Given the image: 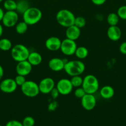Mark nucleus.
<instances>
[{
	"mask_svg": "<svg viewBox=\"0 0 126 126\" xmlns=\"http://www.w3.org/2000/svg\"><path fill=\"white\" fill-rule=\"evenodd\" d=\"M19 21V14L16 11H6L4 12L2 23L4 27L11 28L16 25Z\"/></svg>",
	"mask_w": 126,
	"mask_h": 126,
	"instance_id": "8",
	"label": "nucleus"
},
{
	"mask_svg": "<svg viewBox=\"0 0 126 126\" xmlns=\"http://www.w3.org/2000/svg\"><path fill=\"white\" fill-rule=\"evenodd\" d=\"M12 44L11 40L7 38H2L0 39V50L2 51H8L11 50Z\"/></svg>",
	"mask_w": 126,
	"mask_h": 126,
	"instance_id": "22",
	"label": "nucleus"
},
{
	"mask_svg": "<svg viewBox=\"0 0 126 126\" xmlns=\"http://www.w3.org/2000/svg\"><path fill=\"white\" fill-rule=\"evenodd\" d=\"M28 25L24 22H19L16 25V32L19 34H23L25 33L28 30Z\"/></svg>",
	"mask_w": 126,
	"mask_h": 126,
	"instance_id": "24",
	"label": "nucleus"
},
{
	"mask_svg": "<svg viewBox=\"0 0 126 126\" xmlns=\"http://www.w3.org/2000/svg\"><path fill=\"white\" fill-rule=\"evenodd\" d=\"M29 7V2L27 0H19L17 2V8L16 11L18 14H23Z\"/></svg>",
	"mask_w": 126,
	"mask_h": 126,
	"instance_id": "20",
	"label": "nucleus"
},
{
	"mask_svg": "<svg viewBox=\"0 0 126 126\" xmlns=\"http://www.w3.org/2000/svg\"><path fill=\"white\" fill-rule=\"evenodd\" d=\"M70 80L73 87L77 88V87H82L83 83V78L80 76V75L72 76Z\"/></svg>",
	"mask_w": 126,
	"mask_h": 126,
	"instance_id": "26",
	"label": "nucleus"
},
{
	"mask_svg": "<svg viewBox=\"0 0 126 126\" xmlns=\"http://www.w3.org/2000/svg\"><path fill=\"white\" fill-rule=\"evenodd\" d=\"M107 36L110 40L112 41H117L121 39L122 31L117 25L109 26L107 28Z\"/></svg>",
	"mask_w": 126,
	"mask_h": 126,
	"instance_id": "16",
	"label": "nucleus"
},
{
	"mask_svg": "<svg viewBox=\"0 0 126 126\" xmlns=\"http://www.w3.org/2000/svg\"><path fill=\"white\" fill-rule=\"evenodd\" d=\"M56 87L58 90L60 95H63L70 94L73 90V86L70 82V80L66 78L61 79L57 82Z\"/></svg>",
	"mask_w": 126,
	"mask_h": 126,
	"instance_id": "9",
	"label": "nucleus"
},
{
	"mask_svg": "<svg viewBox=\"0 0 126 126\" xmlns=\"http://www.w3.org/2000/svg\"><path fill=\"white\" fill-rule=\"evenodd\" d=\"M65 62L64 60L58 57L51 59L48 62V66L52 71L58 72L64 70Z\"/></svg>",
	"mask_w": 126,
	"mask_h": 126,
	"instance_id": "15",
	"label": "nucleus"
},
{
	"mask_svg": "<svg viewBox=\"0 0 126 126\" xmlns=\"http://www.w3.org/2000/svg\"><path fill=\"white\" fill-rule=\"evenodd\" d=\"M4 8L6 11H16L17 8V2L14 0H6L3 4Z\"/></svg>",
	"mask_w": 126,
	"mask_h": 126,
	"instance_id": "25",
	"label": "nucleus"
},
{
	"mask_svg": "<svg viewBox=\"0 0 126 126\" xmlns=\"http://www.w3.org/2000/svg\"><path fill=\"white\" fill-rule=\"evenodd\" d=\"M101 97L104 99L108 100L112 98L114 95L115 91L113 87L111 86H105L100 91Z\"/></svg>",
	"mask_w": 126,
	"mask_h": 126,
	"instance_id": "19",
	"label": "nucleus"
},
{
	"mask_svg": "<svg viewBox=\"0 0 126 126\" xmlns=\"http://www.w3.org/2000/svg\"><path fill=\"white\" fill-rule=\"evenodd\" d=\"M85 94H86V92L84 91V89L82 88V87H77V88H76V89L75 90V91H74V95L75 96V97H77V98H80V99H81Z\"/></svg>",
	"mask_w": 126,
	"mask_h": 126,
	"instance_id": "30",
	"label": "nucleus"
},
{
	"mask_svg": "<svg viewBox=\"0 0 126 126\" xmlns=\"http://www.w3.org/2000/svg\"><path fill=\"white\" fill-rule=\"evenodd\" d=\"M119 51L123 55H126V41L123 42L120 44Z\"/></svg>",
	"mask_w": 126,
	"mask_h": 126,
	"instance_id": "35",
	"label": "nucleus"
},
{
	"mask_svg": "<svg viewBox=\"0 0 126 126\" xmlns=\"http://www.w3.org/2000/svg\"><path fill=\"white\" fill-rule=\"evenodd\" d=\"M117 14L118 15L120 19L126 20V5L120 6L117 11Z\"/></svg>",
	"mask_w": 126,
	"mask_h": 126,
	"instance_id": "28",
	"label": "nucleus"
},
{
	"mask_svg": "<svg viewBox=\"0 0 126 126\" xmlns=\"http://www.w3.org/2000/svg\"><path fill=\"white\" fill-rule=\"evenodd\" d=\"M17 85L14 79L6 78L0 82V90L5 94H12L16 91Z\"/></svg>",
	"mask_w": 126,
	"mask_h": 126,
	"instance_id": "11",
	"label": "nucleus"
},
{
	"mask_svg": "<svg viewBox=\"0 0 126 126\" xmlns=\"http://www.w3.org/2000/svg\"><path fill=\"white\" fill-rule=\"evenodd\" d=\"M76 27H79V28H82L86 25V20L83 17H75V20H74V24Z\"/></svg>",
	"mask_w": 126,
	"mask_h": 126,
	"instance_id": "27",
	"label": "nucleus"
},
{
	"mask_svg": "<svg viewBox=\"0 0 126 126\" xmlns=\"http://www.w3.org/2000/svg\"><path fill=\"white\" fill-rule=\"evenodd\" d=\"M80 34H81L80 28L76 27L75 25H71L66 28V30H65L66 38L75 41L79 39Z\"/></svg>",
	"mask_w": 126,
	"mask_h": 126,
	"instance_id": "17",
	"label": "nucleus"
},
{
	"mask_svg": "<svg viewBox=\"0 0 126 126\" xmlns=\"http://www.w3.org/2000/svg\"><path fill=\"white\" fill-rule=\"evenodd\" d=\"M74 55L80 60L84 59L86 58V57L88 55V50L87 48L84 46L77 47Z\"/></svg>",
	"mask_w": 126,
	"mask_h": 126,
	"instance_id": "21",
	"label": "nucleus"
},
{
	"mask_svg": "<svg viewBox=\"0 0 126 126\" xmlns=\"http://www.w3.org/2000/svg\"><path fill=\"white\" fill-rule=\"evenodd\" d=\"M4 76V69L2 66L0 65V80Z\"/></svg>",
	"mask_w": 126,
	"mask_h": 126,
	"instance_id": "38",
	"label": "nucleus"
},
{
	"mask_svg": "<svg viewBox=\"0 0 126 126\" xmlns=\"http://www.w3.org/2000/svg\"><path fill=\"white\" fill-rule=\"evenodd\" d=\"M30 52L28 48L22 44H16L12 46L11 50V55L12 59L17 62L27 60Z\"/></svg>",
	"mask_w": 126,
	"mask_h": 126,
	"instance_id": "4",
	"label": "nucleus"
},
{
	"mask_svg": "<svg viewBox=\"0 0 126 126\" xmlns=\"http://www.w3.org/2000/svg\"><path fill=\"white\" fill-rule=\"evenodd\" d=\"M4 10L2 9L1 7H0V22H1L2 20V18L4 17Z\"/></svg>",
	"mask_w": 126,
	"mask_h": 126,
	"instance_id": "37",
	"label": "nucleus"
},
{
	"mask_svg": "<svg viewBox=\"0 0 126 126\" xmlns=\"http://www.w3.org/2000/svg\"><path fill=\"white\" fill-rule=\"evenodd\" d=\"M42 55L38 52H30L28 57L27 59V60L32 65V66H38L42 62Z\"/></svg>",
	"mask_w": 126,
	"mask_h": 126,
	"instance_id": "18",
	"label": "nucleus"
},
{
	"mask_svg": "<svg viewBox=\"0 0 126 126\" xmlns=\"http://www.w3.org/2000/svg\"><path fill=\"white\" fill-rule=\"evenodd\" d=\"M42 16L41 10L35 7H30L22 14L23 21L28 25H33L38 23L42 19Z\"/></svg>",
	"mask_w": 126,
	"mask_h": 126,
	"instance_id": "3",
	"label": "nucleus"
},
{
	"mask_svg": "<svg viewBox=\"0 0 126 126\" xmlns=\"http://www.w3.org/2000/svg\"><path fill=\"white\" fill-rule=\"evenodd\" d=\"M0 126H1V125H0Z\"/></svg>",
	"mask_w": 126,
	"mask_h": 126,
	"instance_id": "42",
	"label": "nucleus"
},
{
	"mask_svg": "<svg viewBox=\"0 0 126 126\" xmlns=\"http://www.w3.org/2000/svg\"><path fill=\"white\" fill-rule=\"evenodd\" d=\"M81 105L84 109L86 111H91L96 105V99L94 94H86L81 98Z\"/></svg>",
	"mask_w": 126,
	"mask_h": 126,
	"instance_id": "12",
	"label": "nucleus"
},
{
	"mask_svg": "<svg viewBox=\"0 0 126 126\" xmlns=\"http://www.w3.org/2000/svg\"><path fill=\"white\" fill-rule=\"evenodd\" d=\"M5 126H23L22 123L17 120H11L6 123Z\"/></svg>",
	"mask_w": 126,
	"mask_h": 126,
	"instance_id": "34",
	"label": "nucleus"
},
{
	"mask_svg": "<svg viewBox=\"0 0 126 126\" xmlns=\"http://www.w3.org/2000/svg\"><path fill=\"white\" fill-rule=\"evenodd\" d=\"M49 94H50L51 97L53 100H56L58 98V97H59V95H60L59 91H58V90L57 89L56 87L51 91V92Z\"/></svg>",
	"mask_w": 126,
	"mask_h": 126,
	"instance_id": "33",
	"label": "nucleus"
},
{
	"mask_svg": "<svg viewBox=\"0 0 126 126\" xmlns=\"http://www.w3.org/2000/svg\"><path fill=\"white\" fill-rule=\"evenodd\" d=\"M77 46L75 41L65 38L62 41L60 50L64 55L66 56H71L75 54Z\"/></svg>",
	"mask_w": 126,
	"mask_h": 126,
	"instance_id": "7",
	"label": "nucleus"
},
{
	"mask_svg": "<svg viewBox=\"0 0 126 126\" xmlns=\"http://www.w3.org/2000/svg\"><path fill=\"white\" fill-rule=\"evenodd\" d=\"M85 64L80 60H74L66 62L64 68L67 75L71 77L81 75L85 71Z\"/></svg>",
	"mask_w": 126,
	"mask_h": 126,
	"instance_id": "1",
	"label": "nucleus"
},
{
	"mask_svg": "<svg viewBox=\"0 0 126 126\" xmlns=\"http://www.w3.org/2000/svg\"><path fill=\"white\" fill-rule=\"evenodd\" d=\"M23 126H34L35 124V121L34 118L32 116H26L23 118L22 122Z\"/></svg>",
	"mask_w": 126,
	"mask_h": 126,
	"instance_id": "29",
	"label": "nucleus"
},
{
	"mask_svg": "<svg viewBox=\"0 0 126 126\" xmlns=\"http://www.w3.org/2000/svg\"><path fill=\"white\" fill-rule=\"evenodd\" d=\"M38 86L40 93L43 94H48L55 87L56 84L53 78L46 77L41 80L38 84Z\"/></svg>",
	"mask_w": 126,
	"mask_h": 126,
	"instance_id": "10",
	"label": "nucleus"
},
{
	"mask_svg": "<svg viewBox=\"0 0 126 126\" xmlns=\"http://www.w3.org/2000/svg\"><path fill=\"white\" fill-rule=\"evenodd\" d=\"M99 81L97 78L93 75H88L83 79L82 87L86 94H94L99 89Z\"/></svg>",
	"mask_w": 126,
	"mask_h": 126,
	"instance_id": "5",
	"label": "nucleus"
},
{
	"mask_svg": "<svg viewBox=\"0 0 126 126\" xmlns=\"http://www.w3.org/2000/svg\"><path fill=\"white\" fill-rule=\"evenodd\" d=\"M58 102L56 100H53L48 105V110L49 111H54L58 108Z\"/></svg>",
	"mask_w": 126,
	"mask_h": 126,
	"instance_id": "32",
	"label": "nucleus"
},
{
	"mask_svg": "<svg viewBox=\"0 0 126 126\" xmlns=\"http://www.w3.org/2000/svg\"><path fill=\"white\" fill-rule=\"evenodd\" d=\"M93 4L96 6H101L106 2V0H91Z\"/></svg>",
	"mask_w": 126,
	"mask_h": 126,
	"instance_id": "36",
	"label": "nucleus"
},
{
	"mask_svg": "<svg viewBox=\"0 0 126 126\" xmlns=\"http://www.w3.org/2000/svg\"><path fill=\"white\" fill-rule=\"evenodd\" d=\"M32 65L28 60L19 62L17 63L16 67V71L17 75L26 76L29 75L32 70Z\"/></svg>",
	"mask_w": 126,
	"mask_h": 126,
	"instance_id": "13",
	"label": "nucleus"
},
{
	"mask_svg": "<svg viewBox=\"0 0 126 126\" xmlns=\"http://www.w3.org/2000/svg\"><path fill=\"white\" fill-rule=\"evenodd\" d=\"M119 17L117 13L112 12L109 14L107 17V22L109 26H115L117 25L119 22Z\"/></svg>",
	"mask_w": 126,
	"mask_h": 126,
	"instance_id": "23",
	"label": "nucleus"
},
{
	"mask_svg": "<svg viewBox=\"0 0 126 126\" xmlns=\"http://www.w3.org/2000/svg\"><path fill=\"white\" fill-rule=\"evenodd\" d=\"M125 1H126V0H125Z\"/></svg>",
	"mask_w": 126,
	"mask_h": 126,
	"instance_id": "41",
	"label": "nucleus"
},
{
	"mask_svg": "<svg viewBox=\"0 0 126 126\" xmlns=\"http://www.w3.org/2000/svg\"><path fill=\"white\" fill-rule=\"evenodd\" d=\"M62 41L58 37L51 36L48 38L45 41V47L50 51H57L60 50Z\"/></svg>",
	"mask_w": 126,
	"mask_h": 126,
	"instance_id": "14",
	"label": "nucleus"
},
{
	"mask_svg": "<svg viewBox=\"0 0 126 126\" xmlns=\"http://www.w3.org/2000/svg\"><path fill=\"white\" fill-rule=\"evenodd\" d=\"M75 18V17L73 12L66 9L59 10L56 16V19L58 24L65 28L73 25L74 24Z\"/></svg>",
	"mask_w": 126,
	"mask_h": 126,
	"instance_id": "2",
	"label": "nucleus"
},
{
	"mask_svg": "<svg viewBox=\"0 0 126 126\" xmlns=\"http://www.w3.org/2000/svg\"><path fill=\"white\" fill-rule=\"evenodd\" d=\"M14 80L18 86H22V85L24 84V82L27 81L25 79V76H22V75H17V76H16Z\"/></svg>",
	"mask_w": 126,
	"mask_h": 126,
	"instance_id": "31",
	"label": "nucleus"
},
{
	"mask_svg": "<svg viewBox=\"0 0 126 126\" xmlns=\"http://www.w3.org/2000/svg\"><path fill=\"white\" fill-rule=\"evenodd\" d=\"M3 32H4V29H3V27L1 25V23H0V37H1V36L3 34Z\"/></svg>",
	"mask_w": 126,
	"mask_h": 126,
	"instance_id": "39",
	"label": "nucleus"
},
{
	"mask_svg": "<svg viewBox=\"0 0 126 126\" xmlns=\"http://www.w3.org/2000/svg\"><path fill=\"white\" fill-rule=\"evenodd\" d=\"M2 1H3V0H0V2H2Z\"/></svg>",
	"mask_w": 126,
	"mask_h": 126,
	"instance_id": "40",
	"label": "nucleus"
},
{
	"mask_svg": "<svg viewBox=\"0 0 126 126\" xmlns=\"http://www.w3.org/2000/svg\"><path fill=\"white\" fill-rule=\"evenodd\" d=\"M21 92L27 97L33 98L40 93L38 84L33 81H26L22 86H21Z\"/></svg>",
	"mask_w": 126,
	"mask_h": 126,
	"instance_id": "6",
	"label": "nucleus"
}]
</instances>
